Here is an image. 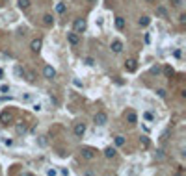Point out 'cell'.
<instances>
[{
    "mask_svg": "<svg viewBox=\"0 0 186 176\" xmlns=\"http://www.w3.org/2000/svg\"><path fill=\"white\" fill-rule=\"evenodd\" d=\"M173 56H175V58H181V56H182V52H181V48H177V50H175V52H173Z\"/></svg>",
    "mask_w": 186,
    "mask_h": 176,
    "instance_id": "cell-33",
    "label": "cell"
},
{
    "mask_svg": "<svg viewBox=\"0 0 186 176\" xmlns=\"http://www.w3.org/2000/svg\"><path fill=\"white\" fill-rule=\"evenodd\" d=\"M86 20L84 19H74V23H73V30L76 32V34H82V32H86Z\"/></svg>",
    "mask_w": 186,
    "mask_h": 176,
    "instance_id": "cell-3",
    "label": "cell"
},
{
    "mask_svg": "<svg viewBox=\"0 0 186 176\" xmlns=\"http://www.w3.org/2000/svg\"><path fill=\"white\" fill-rule=\"evenodd\" d=\"M2 78H4V71H2V69H0V80H2Z\"/></svg>",
    "mask_w": 186,
    "mask_h": 176,
    "instance_id": "cell-36",
    "label": "cell"
},
{
    "mask_svg": "<svg viewBox=\"0 0 186 176\" xmlns=\"http://www.w3.org/2000/svg\"><path fill=\"white\" fill-rule=\"evenodd\" d=\"M156 93H158V96H160V98H166V96H168V93H166V89H158Z\"/></svg>",
    "mask_w": 186,
    "mask_h": 176,
    "instance_id": "cell-29",
    "label": "cell"
},
{
    "mask_svg": "<svg viewBox=\"0 0 186 176\" xmlns=\"http://www.w3.org/2000/svg\"><path fill=\"white\" fill-rule=\"evenodd\" d=\"M0 93L8 95V93H9V85H0Z\"/></svg>",
    "mask_w": 186,
    "mask_h": 176,
    "instance_id": "cell-26",
    "label": "cell"
},
{
    "mask_svg": "<svg viewBox=\"0 0 186 176\" xmlns=\"http://www.w3.org/2000/svg\"><path fill=\"white\" fill-rule=\"evenodd\" d=\"M155 156H156V159H164V154H162V150H156V154H155Z\"/></svg>",
    "mask_w": 186,
    "mask_h": 176,
    "instance_id": "cell-31",
    "label": "cell"
},
{
    "mask_svg": "<svg viewBox=\"0 0 186 176\" xmlns=\"http://www.w3.org/2000/svg\"><path fill=\"white\" fill-rule=\"evenodd\" d=\"M43 76H45L47 80H54V78H56V71H54L50 65H47V67L43 69Z\"/></svg>",
    "mask_w": 186,
    "mask_h": 176,
    "instance_id": "cell-7",
    "label": "cell"
},
{
    "mask_svg": "<svg viewBox=\"0 0 186 176\" xmlns=\"http://www.w3.org/2000/svg\"><path fill=\"white\" fill-rule=\"evenodd\" d=\"M143 117H145L147 120H155V115H153L151 111H145V113H143Z\"/></svg>",
    "mask_w": 186,
    "mask_h": 176,
    "instance_id": "cell-28",
    "label": "cell"
},
{
    "mask_svg": "<svg viewBox=\"0 0 186 176\" xmlns=\"http://www.w3.org/2000/svg\"><path fill=\"white\" fill-rule=\"evenodd\" d=\"M87 4H91V6H93V4H97V0H87Z\"/></svg>",
    "mask_w": 186,
    "mask_h": 176,
    "instance_id": "cell-35",
    "label": "cell"
},
{
    "mask_svg": "<svg viewBox=\"0 0 186 176\" xmlns=\"http://www.w3.org/2000/svg\"><path fill=\"white\" fill-rule=\"evenodd\" d=\"M115 154H117V150H115L114 147H106V148H104V158H108V159L115 158Z\"/></svg>",
    "mask_w": 186,
    "mask_h": 176,
    "instance_id": "cell-14",
    "label": "cell"
},
{
    "mask_svg": "<svg viewBox=\"0 0 186 176\" xmlns=\"http://www.w3.org/2000/svg\"><path fill=\"white\" fill-rule=\"evenodd\" d=\"M160 67H158V65H155V67H151V74H160Z\"/></svg>",
    "mask_w": 186,
    "mask_h": 176,
    "instance_id": "cell-25",
    "label": "cell"
},
{
    "mask_svg": "<svg viewBox=\"0 0 186 176\" xmlns=\"http://www.w3.org/2000/svg\"><path fill=\"white\" fill-rule=\"evenodd\" d=\"M125 69H127L128 72H136V71H138V61H136V59H127V61H125Z\"/></svg>",
    "mask_w": 186,
    "mask_h": 176,
    "instance_id": "cell-8",
    "label": "cell"
},
{
    "mask_svg": "<svg viewBox=\"0 0 186 176\" xmlns=\"http://www.w3.org/2000/svg\"><path fill=\"white\" fill-rule=\"evenodd\" d=\"M41 47H43V41H41V39H34V41L30 43V50L34 52V54H37V52L41 50Z\"/></svg>",
    "mask_w": 186,
    "mask_h": 176,
    "instance_id": "cell-11",
    "label": "cell"
},
{
    "mask_svg": "<svg viewBox=\"0 0 186 176\" xmlns=\"http://www.w3.org/2000/svg\"><path fill=\"white\" fill-rule=\"evenodd\" d=\"M80 154H82V158L84 159H95V156H97V152L93 150V148H90V147H84V148H80Z\"/></svg>",
    "mask_w": 186,
    "mask_h": 176,
    "instance_id": "cell-4",
    "label": "cell"
},
{
    "mask_svg": "<svg viewBox=\"0 0 186 176\" xmlns=\"http://www.w3.org/2000/svg\"><path fill=\"white\" fill-rule=\"evenodd\" d=\"M13 72H15V76H23V72H24V67H20V65H15V69H13Z\"/></svg>",
    "mask_w": 186,
    "mask_h": 176,
    "instance_id": "cell-19",
    "label": "cell"
},
{
    "mask_svg": "<svg viewBox=\"0 0 186 176\" xmlns=\"http://www.w3.org/2000/svg\"><path fill=\"white\" fill-rule=\"evenodd\" d=\"M115 28L117 30H125V19L123 17H115Z\"/></svg>",
    "mask_w": 186,
    "mask_h": 176,
    "instance_id": "cell-17",
    "label": "cell"
},
{
    "mask_svg": "<svg viewBox=\"0 0 186 176\" xmlns=\"http://www.w3.org/2000/svg\"><path fill=\"white\" fill-rule=\"evenodd\" d=\"M2 143H4V145H8V147H11V145H13V139H8V137H2Z\"/></svg>",
    "mask_w": 186,
    "mask_h": 176,
    "instance_id": "cell-27",
    "label": "cell"
},
{
    "mask_svg": "<svg viewBox=\"0 0 186 176\" xmlns=\"http://www.w3.org/2000/svg\"><path fill=\"white\" fill-rule=\"evenodd\" d=\"M4 2H6V0H4Z\"/></svg>",
    "mask_w": 186,
    "mask_h": 176,
    "instance_id": "cell-38",
    "label": "cell"
},
{
    "mask_svg": "<svg viewBox=\"0 0 186 176\" xmlns=\"http://www.w3.org/2000/svg\"><path fill=\"white\" fill-rule=\"evenodd\" d=\"M65 9H67V6H65L63 2H60V4L56 6V11H58V13H65Z\"/></svg>",
    "mask_w": 186,
    "mask_h": 176,
    "instance_id": "cell-22",
    "label": "cell"
},
{
    "mask_svg": "<svg viewBox=\"0 0 186 176\" xmlns=\"http://www.w3.org/2000/svg\"><path fill=\"white\" fill-rule=\"evenodd\" d=\"M93 123H95L97 126H104V124L108 123V115H106L104 111H97L95 117H93Z\"/></svg>",
    "mask_w": 186,
    "mask_h": 176,
    "instance_id": "cell-2",
    "label": "cell"
},
{
    "mask_svg": "<svg viewBox=\"0 0 186 176\" xmlns=\"http://www.w3.org/2000/svg\"><path fill=\"white\" fill-rule=\"evenodd\" d=\"M145 2H153V0H145Z\"/></svg>",
    "mask_w": 186,
    "mask_h": 176,
    "instance_id": "cell-37",
    "label": "cell"
},
{
    "mask_svg": "<svg viewBox=\"0 0 186 176\" xmlns=\"http://www.w3.org/2000/svg\"><path fill=\"white\" fill-rule=\"evenodd\" d=\"M73 132H74L76 137H84V134H86V124H84V123H76Z\"/></svg>",
    "mask_w": 186,
    "mask_h": 176,
    "instance_id": "cell-6",
    "label": "cell"
},
{
    "mask_svg": "<svg viewBox=\"0 0 186 176\" xmlns=\"http://www.w3.org/2000/svg\"><path fill=\"white\" fill-rule=\"evenodd\" d=\"M67 41H69V45H73V47H76L80 43V37H78V34L73 30V32H69L67 34Z\"/></svg>",
    "mask_w": 186,
    "mask_h": 176,
    "instance_id": "cell-5",
    "label": "cell"
},
{
    "mask_svg": "<svg viewBox=\"0 0 186 176\" xmlns=\"http://www.w3.org/2000/svg\"><path fill=\"white\" fill-rule=\"evenodd\" d=\"M138 24L145 28V26H149V24H151V19H149L147 15H143V17H140V20H138Z\"/></svg>",
    "mask_w": 186,
    "mask_h": 176,
    "instance_id": "cell-16",
    "label": "cell"
},
{
    "mask_svg": "<svg viewBox=\"0 0 186 176\" xmlns=\"http://www.w3.org/2000/svg\"><path fill=\"white\" fill-rule=\"evenodd\" d=\"M43 24H45V26H52L54 24V17L50 13H47L45 17H43Z\"/></svg>",
    "mask_w": 186,
    "mask_h": 176,
    "instance_id": "cell-15",
    "label": "cell"
},
{
    "mask_svg": "<svg viewBox=\"0 0 186 176\" xmlns=\"http://www.w3.org/2000/svg\"><path fill=\"white\" fill-rule=\"evenodd\" d=\"M112 52H115V54H119V52H123V43L119 41V39L112 41Z\"/></svg>",
    "mask_w": 186,
    "mask_h": 176,
    "instance_id": "cell-13",
    "label": "cell"
},
{
    "mask_svg": "<svg viewBox=\"0 0 186 176\" xmlns=\"http://www.w3.org/2000/svg\"><path fill=\"white\" fill-rule=\"evenodd\" d=\"M17 4H19L20 9H28L30 4H32V0H17Z\"/></svg>",
    "mask_w": 186,
    "mask_h": 176,
    "instance_id": "cell-18",
    "label": "cell"
},
{
    "mask_svg": "<svg viewBox=\"0 0 186 176\" xmlns=\"http://www.w3.org/2000/svg\"><path fill=\"white\" fill-rule=\"evenodd\" d=\"M56 172H58L56 169H49V171H47V174H49V176H54V174H56Z\"/></svg>",
    "mask_w": 186,
    "mask_h": 176,
    "instance_id": "cell-34",
    "label": "cell"
},
{
    "mask_svg": "<svg viewBox=\"0 0 186 176\" xmlns=\"http://www.w3.org/2000/svg\"><path fill=\"white\" fill-rule=\"evenodd\" d=\"M179 23H181V24H184V23H186V15H184V13H181V17H179Z\"/></svg>",
    "mask_w": 186,
    "mask_h": 176,
    "instance_id": "cell-32",
    "label": "cell"
},
{
    "mask_svg": "<svg viewBox=\"0 0 186 176\" xmlns=\"http://www.w3.org/2000/svg\"><path fill=\"white\" fill-rule=\"evenodd\" d=\"M84 63L87 65V67H93V65H95V59H93V58H86V59H84Z\"/></svg>",
    "mask_w": 186,
    "mask_h": 176,
    "instance_id": "cell-24",
    "label": "cell"
},
{
    "mask_svg": "<svg viewBox=\"0 0 186 176\" xmlns=\"http://www.w3.org/2000/svg\"><path fill=\"white\" fill-rule=\"evenodd\" d=\"M140 141H141V145H143V147H149V139H147L145 135H141V139H140Z\"/></svg>",
    "mask_w": 186,
    "mask_h": 176,
    "instance_id": "cell-30",
    "label": "cell"
},
{
    "mask_svg": "<svg viewBox=\"0 0 186 176\" xmlns=\"http://www.w3.org/2000/svg\"><path fill=\"white\" fill-rule=\"evenodd\" d=\"M13 120H15V113L11 109H4V111L0 113V123L2 124H11Z\"/></svg>",
    "mask_w": 186,
    "mask_h": 176,
    "instance_id": "cell-1",
    "label": "cell"
},
{
    "mask_svg": "<svg viewBox=\"0 0 186 176\" xmlns=\"http://www.w3.org/2000/svg\"><path fill=\"white\" fill-rule=\"evenodd\" d=\"M17 134H26V124L24 123H19L17 124Z\"/></svg>",
    "mask_w": 186,
    "mask_h": 176,
    "instance_id": "cell-20",
    "label": "cell"
},
{
    "mask_svg": "<svg viewBox=\"0 0 186 176\" xmlns=\"http://www.w3.org/2000/svg\"><path fill=\"white\" fill-rule=\"evenodd\" d=\"M114 141H115V145H117V147H123V145H125V137H123V135H115V139H114Z\"/></svg>",
    "mask_w": 186,
    "mask_h": 176,
    "instance_id": "cell-21",
    "label": "cell"
},
{
    "mask_svg": "<svg viewBox=\"0 0 186 176\" xmlns=\"http://www.w3.org/2000/svg\"><path fill=\"white\" fill-rule=\"evenodd\" d=\"M125 119H127V123H128V124H136V123H138V115H136L134 111H127Z\"/></svg>",
    "mask_w": 186,
    "mask_h": 176,
    "instance_id": "cell-12",
    "label": "cell"
},
{
    "mask_svg": "<svg viewBox=\"0 0 186 176\" xmlns=\"http://www.w3.org/2000/svg\"><path fill=\"white\" fill-rule=\"evenodd\" d=\"M164 74H166V76H168V78H171V76L175 74V71H173L171 67H166V69H164Z\"/></svg>",
    "mask_w": 186,
    "mask_h": 176,
    "instance_id": "cell-23",
    "label": "cell"
},
{
    "mask_svg": "<svg viewBox=\"0 0 186 176\" xmlns=\"http://www.w3.org/2000/svg\"><path fill=\"white\" fill-rule=\"evenodd\" d=\"M155 13H156V17H160V19H168V17H169V11H168L164 6H156Z\"/></svg>",
    "mask_w": 186,
    "mask_h": 176,
    "instance_id": "cell-10",
    "label": "cell"
},
{
    "mask_svg": "<svg viewBox=\"0 0 186 176\" xmlns=\"http://www.w3.org/2000/svg\"><path fill=\"white\" fill-rule=\"evenodd\" d=\"M23 76L26 78V82H30V83H34V82H36V78H37V76H36V72L32 71V69H24Z\"/></svg>",
    "mask_w": 186,
    "mask_h": 176,
    "instance_id": "cell-9",
    "label": "cell"
}]
</instances>
